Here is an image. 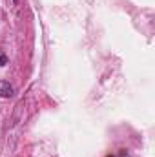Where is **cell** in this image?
Wrapping results in <instances>:
<instances>
[{
    "instance_id": "7a4b0ae2",
    "label": "cell",
    "mask_w": 155,
    "mask_h": 157,
    "mask_svg": "<svg viewBox=\"0 0 155 157\" xmlns=\"http://www.w3.org/2000/svg\"><path fill=\"white\" fill-rule=\"evenodd\" d=\"M4 64H7V59H6V55H4V53H0V68H2Z\"/></svg>"
},
{
    "instance_id": "277c9868",
    "label": "cell",
    "mask_w": 155,
    "mask_h": 157,
    "mask_svg": "<svg viewBox=\"0 0 155 157\" xmlns=\"http://www.w3.org/2000/svg\"><path fill=\"white\" fill-rule=\"evenodd\" d=\"M117 157H119V155H117Z\"/></svg>"
},
{
    "instance_id": "6da1fadb",
    "label": "cell",
    "mask_w": 155,
    "mask_h": 157,
    "mask_svg": "<svg viewBox=\"0 0 155 157\" xmlns=\"http://www.w3.org/2000/svg\"><path fill=\"white\" fill-rule=\"evenodd\" d=\"M13 93H15L13 86L9 82H6V80H0V97L2 99H9V97H13Z\"/></svg>"
},
{
    "instance_id": "3957f363",
    "label": "cell",
    "mask_w": 155,
    "mask_h": 157,
    "mask_svg": "<svg viewBox=\"0 0 155 157\" xmlns=\"http://www.w3.org/2000/svg\"><path fill=\"white\" fill-rule=\"evenodd\" d=\"M13 2H18V0H13Z\"/></svg>"
}]
</instances>
